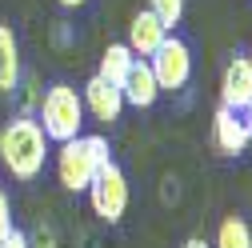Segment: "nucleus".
I'll use <instances>...</instances> for the list:
<instances>
[{
  "instance_id": "18",
  "label": "nucleus",
  "mask_w": 252,
  "mask_h": 248,
  "mask_svg": "<svg viewBox=\"0 0 252 248\" xmlns=\"http://www.w3.org/2000/svg\"><path fill=\"white\" fill-rule=\"evenodd\" d=\"M56 4H64V8H80L84 0H56Z\"/></svg>"
},
{
  "instance_id": "17",
  "label": "nucleus",
  "mask_w": 252,
  "mask_h": 248,
  "mask_svg": "<svg viewBox=\"0 0 252 248\" xmlns=\"http://www.w3.org/2000/svg\"><path fill=\"white\" fill-rule=\"evenodd\" d=\"M184 248H208V244H204V240H200V236H192V240H188V244H184Z\"/></svg>"
},
{
  "instance_id": "1",
  "label": "nucleus",
  "mask_w": 252,
  "mask_h": 248,
  "mask_svg": "<svg viewBox=\"0 0 252 248\" xmlns=\"http://www.w3.org/2000/svg\"><path fill=\"white\" fill-rule=\"evenodd\" d=\"M0 160L16 180H36L48 160V136L32 116H16L0 128Z\"/></svg>"
},
{
  "instance_id": "19",
  "label": "nucleus",
  "mask_w": 252,
  "mask_h": 248,
  "mask_svg": "<svg viewBox=\"0 0 252 248\" xmlns=\"http://www.w3.org/2000/svg\"><path fill=\"white\" fill-rule=\"evenodd\" d=\"M248 60H252V56H248Z\"/></svg>"
},
{
  "instance_id": "14",
  "label": "nucleus",
  "mask_w": 252,
  "mask_h": 248,
  "mask_svg": "<svg viewBox=\"0 0 252 248\" xmlns=\"http://www.w3.org/2000/svg\"><path fill=\"white\" fill-rule=\"evenodd\" d=\"M148 12L172 32V28L180 24V16H184V0H148Z\"/></svg>"
},
{
  "instance_id": "7",
  "label": "nucleus",
  "mask_w": 252,
  "mask_h": 248,
  "mask_svg": "<svg viewBox=\"0 0 252 248\" xmlns=\"http://www.w3.org/2000/svg\"><path fill=\"white\" fill-rule=\"evenodd\" d=\"M220 104L240 112V108H252V60L248 56H232L228 68H224V80H220Z\"/></svg>"
},
{
  "instance_id": "16",
  "label": "nucleus",
  "mask_w": 252,
  "mask_h": 248,
  "mask_svg": "<svg viewBox=\"0 0 252 248\" xmlns=\"http://www.w3.org/2000/svg\"><path fill=\"white\" fill-rule=\"evenodd\" d=\"M0 248H28V236H24L20 228H12L4 240H0Z\"/></svg>"
},
{
  "instance_id": "8",
  "label": "nucleus",
  "mask_w": 252,
  "mask_h": 248,
  "mask_svg": "<svg viewBox=\"0 0 252 248\" xmlns=\"http://www.w3.org/2000/svg\"><path fill=\"white\" fill-rule=\"evenodd\" d=\"M80 100H84V112L96 120V124H112V120L120 116V108H124L120 88H112V84H108V80H100V76H92V80L84 84Z\"/></svg>"
},
{
  "instance_id": "13",
  "label": "nucleus",
  "mask_w": 252,
  "mask_h": 248,
  "mask_svg": "<svg viewBox=\"0 0 252 248\" xmlns=\"http://www.w3.org/2000/svg\"><path fill=\"white\" fill-rule=\"evenodd\" d=\"M216 248H252V228L240 216H224L216 228Z\"/></svg>"
},
{
  "instance_id": "3",
  "label": "nucleus",
  "mask_w": 252,
  "mask_h": 248,
  "mask_svg": "<svg viewBox=\"0 0 252 248\" xmlns=\"http://www.w3.org/2000/svg\"><path fill=\"white\" fill-rule=\"evenodd\" d=\"M40 128L48 140L64 144V140H76L80 128H84V100L72 84H52L40 100Z\"/></svg>"
},
{
  "instance_id": "9",
  "label": "nucleus",
  "mask_w": 252,
  "mask_h": 248,
  "mask_svg": "<svg viewBox=\"0 0 252 248\" xmlns=\"http://www.w3.org/2000/svg\"><path fill=\"white\" fill-rule=\"evenodd\" d=\"M164 36H168V28H164L160 20H156L148 8H144V12H136V16H132V24H128V40H124V44L132 48V56L148 60L156 48L164 44Z\"/></svg>"
},
{
  "instance_id": "12",
  "label": "nucleus",
  "mask_w": 252,
  "mask_h": 248,
  "mask_svg": "<svg viewBox=\"0 0 252 248\" xmlns=\"http://www.w3.org/2000/svg\"><path fill=\"white\" fill-rule=\"evenodd\" d=\"M20 84V44L8 24H0V92H12Z\"/></svg>"
},
{
  "instance_id": "5",
  "label": "nucleus",
  "mask_w": 252,
  "mask_h": 248,
  "mask_svg": "<svg viewBox=\"0 0 252 248\" xmlns=\"http://www.w3.org/2000/svg\"><path fill=\"white\" fill-rule=\"evenodd\" d=\"M88 200H92V212L100 216L104 224H116L124 212H128V180H124L120 164H104L88 184Z\"/></svg>"
},
{
  "instance_id": "15",
  "label": "nucleus",
  "mask_w": 252,
  "mask_h": 248,
  "mask_svg": "<svg viewBox=\"0 0 252 248\" xmlns=\"http://www.w3.org/2000/svg\"><path fill=\"white\" fill-rule=\"evenodd\" d=\"M12 232V204H8V192L0 188V240Z\"/></svg>"
},
{
  "instance_id": "10",
  "label": "nucleus",
  "mask_w": 252,
  "mask_h": 248,
  "mask_svg": "<svg viewBox=\"0 0 252 248\" xmlns=\"http://www.w3.org/2000/svg\"><path fill=\"white\" fill-rule=\"evenodd\" d=\"M120 96H124V104H132V108H148V104H156L160 88H156V76H152V68H148V60L136 56V64H132L128 80L120 84Z\"/></svg>"
},
{
  "instance_id": "4",
  "label": "nucleus",
  "mask_w": 252,
  "mask_h": 248,
  "mask_svg": "<svg viewBox=\"0 0 252 248\" xmlns=\"http://www.w3.org/2000/svg\"><path fill=\"white\" fill-rule=\"evenodd\" d=\"M148 68L156 76V88L160 92H176L192 80V48H188L180 36H164V44L148 56Z\"/></svg>"
},
{
  "instance_id": "2",
  "label": "nucleus",
  "mask_w": 252,
  "mask_h": 248,
  "mask_svg": "<svg viewBox=\"0 0 252 248\" xmlns=\"http://www.w3.org/2000/svg\"><path fill=\"white\" fill-rule=\"evenodd\" d=\"M112 160V148L108 140L96 132V136H76V140H64L56 152V176L68 192H88L92 176H96L104 164Z\"/></svg>"
},
{
  "instance_id": "6",
  "label": "nucleus",
  "mask_w": 252,
  "mask_h": 248,
  "mask_svg": "<svg viewBox=\"0 0 252 248\" xmlns=\"http://www.w3.org/2000/svg\"><path fill=\"white\" fill-rule=\"evenodd\" d=\"M212 136H216V148L224 152V156L244 152L248 140H252V108L232 112V108L220 104V108H216V120H212Z\"/></svg>"
},
{
  "instance_id": "11",
  "label": "nucleus",
  "mask_w": 252,
  "mask_h": 248,
  "mask_svg": "<svg viewBox=\"0 0 252 248\" xmlns=\"http://www.w3.org/2000/svg\"><path fill=\"white\" fill-rule=\"evenodd\" d=\"M132 64H136V56H132V48H128V44H108V48L100 52V68H96V76H100V80H108L112 88H120L124 80H128Z\"/></svg>"
}]
</instances>
